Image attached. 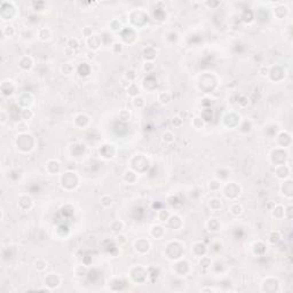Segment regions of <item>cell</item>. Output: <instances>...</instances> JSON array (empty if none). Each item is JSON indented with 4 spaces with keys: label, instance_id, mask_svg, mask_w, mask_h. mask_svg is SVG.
Instances as JSON below:
<instances>
[{
    "label": "cell",
    "instance_id": "obj_1",
    "mask_svg": "<svg viewBox=\"0 0 293 293\" xmlns=\"http://www.w3.org/2000/svg\"><path fill=\"white\" fill-rule=\"evenodd\" d=\"M61 284V277L57 274H49L45 278V285L47 286V290L52 291L56 287H58Z\"/></svg>",
    "mask_w": 293,
    "mask_h": 293
},
{
    "label": "cell",
    "instance_id": "obj_2",
    "mask_svg": "<svg viewBox=\"0 0 293 293\" xmlns=\"http://www.w3.org/2000/svg\"><path fill=\"white\" fill-rule=\"evenodd\" d=\"M134 247H135V251L141 253V254H144L150 250V243L146 240V239H138L135 243H134Z\"/></svg>",
    "mask_w": 293,
    "mask_h": 293
},
{
    "label": "cell",
    "instance_id": "obj_3",
    "mask_svg": "<svg viewBox=\"0 0 293 293\" xmlns=\"http://www.w3.org/2000/svg\"><path fill=\"white\" fill-rule=\"evenodd\" d=\"M87 45H88V47L93 50H96V49L100 48V46H101V38L96 35H93L91 36L90 38H87Z\"/></svg>",
    "mask_w": 293,
    "mask_h": 293
},
{
    "label": "cell",
    "instance_id": "obj_4",
    "mask_svg": "<svg viewBox=\"0 0 293 293\" xmlns=\"http://www.w3.org/2000/svg\"><path fill=\"white\" fill-rule=\"evenodd\" d=\"M32 65H33V61L30 56H23L20 60V67H21V69L25 70V71L31 69Z\"/></svg>",
    "mask_w": 293,
    "mask_h": 293
},
{
    "label": "cell",
    "instance_id": "obj_5",
    "mask_svg": "<svg viewBox=\"0 0 293 293\" xmlns=\"http://www.w3.org/2000/svg\"><path fill=\"white\" fill-rule=\"evenodd\" d=\"M230 212L235 216H239V215H242V214L244 213V209H243V206H242L240 204L235 203V204H232V205H231Z\"/></svg>",
    "mask_w": 293,
    "mask_h": 293
},
{
    "label": "cell",
    "instance_id": "obj_6",
    "mask_svg": "<svg viewBox=\"0 0 293 293\" xmlns=\"http://www.w3.org/2000/svg\"><path fill=\"white\" fill-rule=\"evenodd\" d=\"M171 98H172V96H171V94L168 92H163V93L159 94V96H158V100L161 101V103H163V104H168L171 102Z\"/></svg>",
    "mask_w": 293,
    "mask_h": 293
},
{
    "label": "cell",
    "instance_id": "obj_7",
    "mask_svg": "<svg viewBox=\"0 0 293 293\" xmlns=\"http://www.w3.org/2000/svg\"><path fill=\"white\" fill-rule=\"evenodd\" d=\"M164 234V229L161 228V226H154L151 228V235L156 238H161Z\"/></svg>",
    "mask_w": 293,
    "mask_h": 293
},
{
    "label": "cell",
    "instance_id": "obj_8",
    "mask_svg": "<svg viewBox=\"0 0 293 293\" xmlns=\"http://www.w3.org/2000/svg\"><path fill=\"white\" fill-rule=\"evenodd\" d=\"M35 266L38 272H44L47 268V262L45 260H42V259H38L35 262Z\"/></svg>",
    "mask_w": 293,
    "mask_h": 293
},
{
    "label": "cell",
    "instance_id": "obj_9",
    "mask_svg": "<svg viewBox=\"0 0 293 293\" xmlns=\"http://www.w3.org/2000/svg\"><path fill=\"white\" fill-rule=\"evenodd\" d=\"M124 228V223L120 221V220H116L111 223V229L112 231H116V232H120Z\"/></svg>",
    "mask_w": 293,
    "mask_h": 293
},
{
    "label": "cell",
    "instance_id": "obj_10",
    "mask_svg": "<svg viewBox=\"0 0 293 293\" xmlns=\"http://www.w3.org/2000/svg\"><path fill=\"white\" fill-rule=\"evenodd\" d=\"M127 93L131 95V96H133V98H135V96H138V94H139V87L136 86L135 84H131L128 87H127Z\"/></svg>",
    "mask_w": 293,
    "mask_h": 293
},
{
    "label": "cell",
    "instance_id": "obj_11",
    "mask_svg": "<svg viewBox=\"0 0 293 293\" xmlns=\"http://www.w3.org/2000/svg\"><path fill=\"white\" fill-rule=\"evenodd\" d=\"M112 202H113V199H112L111 196H109V195H105V196H103V197L101 198V204H102L104 207L111 206Z\"/></svg>",
    "mask_w": 293,
    "mask_h": 293
},
{
    "label": "cell",
    "instance_id": "obj_12",
    "mask_svg": "<svg viewBox=\"0 0 293 293\" xmlns=\"http://www.w3.org/2000/svg\"><path fill=\"white\" fill-rule=\"evenodd\" d=\"M163 141L166 142V143H172L174 141V134L172 132H169V131L165 132L163 134Z\"/></svg>",
    "mask_w": 293,
    "mask_h": 293
},
{
    "label": "cell",
    "instance_id": "obj_13",
    "mask_svg": "<svg viewBox=\"0 0 293 293\" xmlns=\"http://www.w3.org/2000/svg\"><path fill=\"white\" fill-rule=\"evenodd\" d=\"M209 207L212 209H214V211H218L219 209H221V202L219 199H216V198H212L209 201Z\"/></svg>",
    "mask_w": 293,
    "mask_h": 293
},
{
    "label": "cell",
    "instance_id": "obj_14",
    "mask_svg": "<svg viewBox=\"0 0 293 293\" xmlns=\"http://www.w3.org/2000/svg\"><path fill=\"white\" fill-rule=\"evenodd\" d=\"M21 116H22V118H23V120H29V119H31L32 117H33V112L31 111L30 109H23L22 110V113H21Z\"/></svg>",
    "mask_w": 293,
    "mask_h": 293
},
{
    "label": "cell",
    "instance_id": "obj_15",
    "mask_svg": "<svg viewBox=\"0 0 293 293\" xmlns=\"http://www.w3.org/2000/svg\"><path fill=\"white\" fill-rule=\"evenodd\" d=\"M28 127L29 126H28V124H27V121L23 120V121H20V123L16 125V129H17L20 133H25V131H27Z\"/></svg>",
    "mask_w": 293,
    "mask_h": 293
},
{
    "label": "cell",
    "instance_id": "obj_16",
    "mask_svg": "<svg viewBox=\"0 0 293 293\" xmlns=\"http://www.w3.org/2000/svg\"><path fill=\"white\" fill-rule=\"evenodd\" d=\"M2 33L6 36V37H12L15 33L14 28L12 25H7V27H5V28L2 29Z\"/></svg>",
    "mask_w": 293,
    "mask_h": 293
},
{
    "label": "cell",
    "instance_id": "obj_17",
    "mask_svg": "<svg viewBox=\"0 0 293 293\" xmlns=\"http://www.w3.org/2000/svg\"><path fill=\"white\" fill-rule=\"evenodd\" d=\"M110 27H111V30L112 31H115V32H117L119 30H121V23L117 20H113L111 22V24H110Z\"/></svg>",
    "mask_w": 293,
    "mask_h": 293
},
{
    "label": "cell",
    "instance_id": "obj_18",
    "mask_svg": "<svg viewBox=\"0 0 293 293\" xmlns=\"http://www.w3.org/2000/svg\"><path fill=\"white\" fill-rule=\"evenodd\" d=\"M131 178L133 179H136V174L132 172V171H126L125 174H124V179H125L127 182H129V183H132V180H131Z\"/></svg>",
    "mask_w": 293,
    "mask_h": 293
},
{
    "label": "cell",
    "instance_id": "obj_19",
    "mask_svg": "<svg viewBox=\"0 0 293 293\" xmlns=\"http://www.w3.org/2000/svg\"><path fill=\"white\" fill-rule=\"evenodd\" d=\"M211 260H209V258H206V257H202V259H201V261H199V265H201V267H203V268H209V266H211Z\"/></svg>",
    "mask_w": 293,
    "mask_h": 293
},
{
    "label": "cell",
    "instance_id": "obj_20",
    "mask_svg": "<svg viewBox=\"0 0 293 293\" xmlns=\"http://www.w3.org/2000/svg\"><path fill=\"white\" fill-rule=\"evenodd\" d=\"M133 103L135 107H138V108H142L143 105H144V100L142 98H140V96H135L134 98V101H133Z\"/></svg>",
    "mask_w": 293,
    "mask_h": 293
},
{
    "label": "cell",
    "instance_id": "obj_21",
    "mask_svg": "<svg viewBox=\"0 0 293 293\" xmlns=\"http://www.w3.org/2000/svg\"><path fill=\"white\" fill-rule=\"evenodd\" d=\"M119 118L121 119V120H128V119L131 118V113L127 111V110H121V111L119 112Z\"/></svg>",
    "mask_w": 293,
    "mask_h": 293
},
{
    "label": "cell",
    "instance_id": "obj_22",
    "mask_svg": "<svg viewBox=\"0 0 293 293\" xmlns=\"http://www.w3.org/2000/svg\"><path fill=\"white\" fill-rule=\"evenodd\" d=\"M39 38H40V40H42V41L48 40L49 38H50V31H49L48 29H45V35L39 33Z\"/></svg>",
    "mask_w": 293,
    "mask_h": 293
},
{
    "label": "cell",
    "instance_id": "obj_23",
    "mask_svg": "<svg viewBox=\"0 0 293 293\" xmlns=\"http://www.w3.org/2000/svg\"><path fill=\"white\" fill-rule=\"evenodd\" d=\"M116 242H117L119 245L125 244L126 242H127V239H126V236H125V235H120V234H119L118 236L116 237Z\"/></svg>",
    "mask_w": 293,
    "mask_h": 293
},
{
    "label": "cell",
    "instance_id": "obj_24",
    "mask_svg": "<svg viewBox=\"0 0 293 293\" xmlns=\"http://www.w3.org/2000/svg\"><path fill=\"white\" fill-rule=\"evenodd\" d=\"M115 49H118V53L119 52H121V50H123V45L119 44V42H115V44L112 45V50L115 52Z\"/></svg>",
    "mask_w": 293,
    "mask_h": 293
},
{
    "label": "cell",
    "instance_id": "obj_25",
    "mask_svg": "<svg viewBox=\"0 0 293 293\" xmlns=\"http://www.w3.org/2000/svg\"><path fill=\"white\" fill-rule=\"evenodd\" d=\"M172 123H173V125H175V126H181L182 123H183V120H182L180 117H175Z\"/></svg>",
    "mask_w": 293,
    "mask_h": 293
},
{
    "label": "cell",
    "instance_id": "obj_26",
    "mask_svg": "<svg viewBox=\"0 0 293 293\" xmlns=\"http://www.w3.org/2000/svg\"><path fill=\"white\" fill-rule=\"evenodd\" d=\"M187 116H188V112L187 111H180L179 115H178V117H180L182 120H184V119L187 118Z\"/></svg>",
    "mask_w": 293,
    "mask_h": 293
},
{
    "label": "cell",
    "instance_id": "obj_27",
    "mask_svg": "<svg viewBox=\"0 0 293 293\" xmlns=\"http://www.w3.org/2000/svg\"><path fill=\"white\" fill-rule=\"evenodd\" d=\"M5 123H6V115L4 111H1V125H4Z\"/></svg>",
    "mask_w": 293,
    "mask_h": 293
},
{
    "label": "cell",
    "instance_id": "obj_28",
    "mask_svg": "<svg viewBox=\"0 0 293 293\" xmlns=\"http://www.w3.org/2000/svg\"><path fill=\"white\" fill-rule=\"evenodd\" d=\"M206 291H211V292H214L215 290H214V289H212V287H204V289H202V292H206Z\"/></svg>",
    "mask_w": 293,
    "mask_h": 293
}]
</instances>
